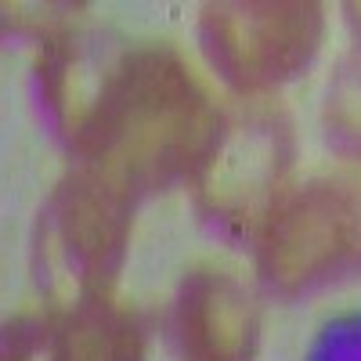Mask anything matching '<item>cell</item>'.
<instances>
[{
	"label": "cell",
	"mask_w": 361,
	"mask_h": 361,
	"mask_svg": "<svg viewBox=\"0 0 361 361\" xmlns=\"http://www.w3.org/2000/svg\"><path fill=\"white\" fill-rule=\"evenodd\" d=\"M170 325L192 361H253L260 340L253 293L214 264L180 279Z\"/></svg>",
	"instance_id": "cell-7"
},
{
	"label": "cell",
	"mask_w": 361,
	"mask_h": 361,
	"mask_svg": "<svg viewBox=\"0 0 361 361\" xmlns=\"http://www.w3.org/2000/svg\"><path fill=\"white\" fill-rule=\"evenodd\" d=\"M221 112L202 80L163 44L127 47L73 152L134 202L199 173Z\"/></svg>",
	"instance_id": "cell-1"
},
{
	"label": "cell",
	"mask_w": 361,
	"mask_h": 361,
	"mask_svg": "<svg viewBox=\"0 0 361 361\" xmlns=\"http://www.w3.org/2000/svg\"><path fill=\"white\" fill-rule=\"evenodd\" d=\"M127 47L112 40L109 33L87 29L80 22L66 25L62 33L40 44L37 58V80H40V102L54 134L69 145L80 141L83 127L90 123L94 109L102 105L105 90L123 62Z\"/></svg>",
	"instance_id": "cell-6"
},
{
	"label": "cell",
	"mask_w": 361,
	"mask_h": 361,
	"mask_svg": "<svg viewBox=\"0 0 361 361\" xmlns=\"http://www.w3.org/2000/svg\"><path fill=\"white\" fill-rule=\"evenodd\" d=\"M322 119L336 152L361 163V44H354L329 76Z\"/></svg>",
	"instance_id": "cell-9"
},
{
	"label": "cell",
	"mask_w": 361,
	"mask_h": 361,
	"mask_svg": "<svg viewBox=\"0 0 361 361\" xmlns=\"http://www.w3.org/2000/svg\"><path fill=\"white\" fill-rule=\"evenodd\" d=\"M257 271L275 296H304L361 271V173H318L257 235Z\"/></svg>",
	"instance_id": "cell-4"
},
{
	"label": "cell",
	"mask_w": 361,
	"mask_h": 361,
	"mask_svg": "<svg viewBox=\"0 0 361 361\" xmlns=\"http://www.w3.org/2000/svg\"><path fill=\"white\" fill-rule=\"evenodd\" d=\"M325 15L311 0H221L199 11V44L214 73L257 98L300 76L322 47Z\"/></svg>",
	"instance_id": "cell-5"
},
{
	"label": "cell",
	"mask_w": 361,
	"mask_h": 361,
	"mask_svg": "<svg viewBox=\"0 0 361 361\" xmlns=\"http://www.w3.org/2000/svg\"><path fill=\"white\" fill-rule=\"evenodd\" d=\"M116 311H29L8 322L4 361H109Z\"/></svg>",
	"instance_id": "cell-8"
},
{
	"label": "cell",
	"mask_w": 361,
	"mask_h": 361,
	"mask_svg": "<svg viewBox=\"0 0 361 361\" xmlns=\"http://www.w3.org/2000/svg\"><path fill=\"white\" fill-rule=\"evenodd\" d=\"M109 361H192L180 347L170 314L127 311L116 318Z\"/></svg>",
	"instance_id": "cell-10"
},
{
	"label": "cell",
	"mask_w": 361,
	"mask_h": 361,
	"mask_svg": "<svg viewBox=\"0 0 361 361\" xmlns=\"http://www.w3.org/2000/svg\"><path fill=\"white\" fill-rule=\"evenodd\" d=\"M80 8L73 4H4V18L15 33L37 37L40 44L51 40L54 33H62L66 25H73Z\"/></svg>",
	"instance_id": "cell-11"
},
{
	"label": "cell",
	"mask_w": 361,
	"mask_h": 361,
	"mask_svg": "<svg viewBox=\"0 0 361 361\" xmlns=\"http://www.w3.org/2000/svg\"><path fill=\"white\" fill-rule=\"evenodd\" d=\"M134 206L130 195L83 166L54 185L33 231V275L51 311L83 314L109 307Z\"/></svg>",
	"instance_id": "cell-2"
},
{
	"label": "cell",
	"mask_w": 361,
	"mask_h": 361,
	"mask_svg": "<svg viewBox=\"0 0 361 361\" xmlns=\"http://www.w3.org/2000/svg\"><path fill=\"white\" fill-rule=\"evenodd\" d=\"M296 137L289 116L260 98L221 112L214 145L192 177L199 217L224 238H257L289 195Z\"/></svg>",
	"instance_id": "cell-3"
},
{
	"label": "cell",
	"mask_w": 361,
	"mask_h": 361,
	"mask_svg": "<svg viewBox=\"0 0 361 361\" xmlns=\"http://www.w3.org/2000/svg\"><path fill=\"white\" fill-rule=\"evenodd\" d=\"M347 25L354 29V44H361V4H343Z\"/></svg>",
	"instance_id": "cell-12"
}]
</instances>
